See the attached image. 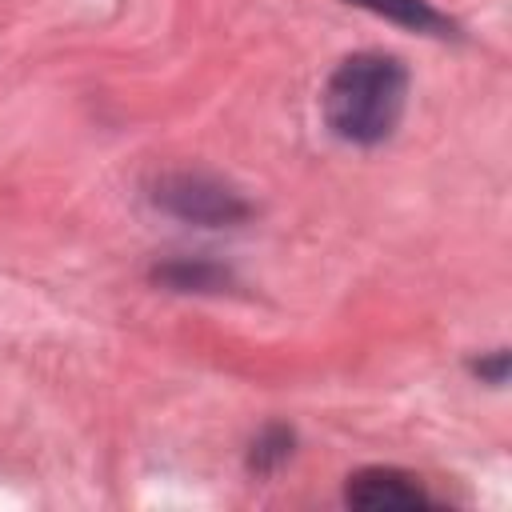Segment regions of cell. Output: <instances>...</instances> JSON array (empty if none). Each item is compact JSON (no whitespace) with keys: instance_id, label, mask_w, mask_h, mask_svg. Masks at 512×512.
I'll return each instance as SVG.
<instances>
[{"instance_id":"obj_1","label":"cell","mask_w":512,"mask_h":512,"mask_svg":"<svg viewBox=\"0 0 512 512\" xmlns=\"http://www.w3.org/2000/svg\"><path fill=\"white\" fill-rule=\"evenodd\" d=\"M404 92H408V76L392 56L360 52L332 72L324 88V116L336 136L356 144H376L396 128L404 112Z\"/></svg>"},{"instance_id":"obj_2","label":"cell","mask_w":512,"mask_h":512,"mask_svg":"<svg viewBox=\"0 0 512 512\" xmlns=\"http://www.w3.org/2000/svg\"><path fill=\"white\" fill-rule=\"evenodd\" d=\"M348 504H356V508H416V504H428V492L408 472L368 468L348 480Z\"/></svg>"},{"instance_id":"obj_3","label":"cell","mask_w":512,"mask_h":512,"mask_svg":"<svg viewBox=\"0 0 512 512\" xmlns=\"http://www.w3.org/2000/svg\"><path fill=\"white\" fill-rule=\"evenodd\" d=\"M356 4H368V8H376V12H388V16L408 20V24H420V28L440 24V20H436V12H428L420 0H356Z\"/></svg>"}]
</instances>
